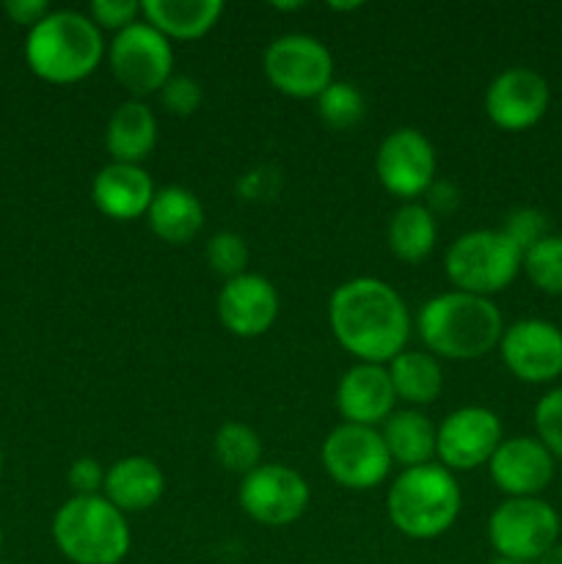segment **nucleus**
<instances>
[{
  "label": "nucleus",
  "instance_id": "obj_1",
  "mask_svg": "<svg viewBox=\"0 0 562 564\" xmlns=\"http://www.w3.org/2000/svg\"><path fill=\"white\" fill-rule=\"evenodd\" d=\"M328 323L342 350L358 364H389L408 350L411 312L400 292L372 275H358L334 290L328 301Z\"/></svg>",
  "mask_w": 562,
  "mask_h": 564
},
{
  "label": "nucleus",
  "instance_id": "obj_2",
  "mask_svg": "<svg viewBox=\"0 0 562 564\" xmlns=\"http://www.w3.org/2000/svg\"><path fill=\"white\" fill-rule=\"evenodd\" d=\"M417 330L435 358L474 361L499 347L505 319L490 297L450 290L422 303Z\"/></svg>",
  "mask_w": 562,
  "mask_h": 564
},
{
  "label": "nucleus",
  "instance_id": "obj_3",
  "mask_svg": "<svg viewBox=\"0 0 562 564\" xmlns=\"http://www.w3.org/2000/svg\"><path fill=\"white\" fill-rule=\"evenodd\" d=\"M108 44L102 31L83 11H50L28 31L25 61L31 72L55 86H69L91 77L102 64Z\"/></svg>",
  "mask_w": 562,
  "mask_h": 564
},
{
  "label": "nucleus",
  "instance_id": "obj_4",
  "mask_svg": "<svg viewBox=\"0 0 562 564\" xmlns=\"http://www.w3.org/2000/svg\"><path fill=\"white\" fill-rule=\"evenodd\" d=\"M463 510V494L455 474L439 463L406 468L386 496L389 521L402 538L435 540L455 527Z\"/></svg>",
  "mask_w": 562,
  "mask_h": 564
},
{
  "label": "nucleus",
  "instance_id": "obj_5",
  "mask_svg": "<svg viewBox=\"0 0 562 564\" xmlns=\"http://www.w3.org/2000/svg\"><path fill=\"white\" fill-rule=\"evenodd\" d=\"M55 549L72 564H121L132 532L125 512L105 496H72L53 518Z\"/></svg>",
  "mask_w": 562,
  "mask_h": 564
},
{
  "label": "nucleus",
  "instance_id": "obj_6",
  "mask_svg": "<svg viewBox=\"0 0 562 564\" xmlns=\"http://www.w3.org/2000/svg\"><path fill=\"white\" fill-rule=\"evenodd\" d=\"M523 253L501 229H472L444 253L446 279L468 295L494 297L518 279Z\"/></svg>",
  "mask_w": 562,
  "mask_h": 564
},
{
  "label": "nucleus",
  "instance_id": "obj_7",
  "mask_svg": "<svg viewBox=\"0 0 562 564\" xmlns=\"http://www.w3.org/2000/svg\"><path fill=\"white\" fill-rule=\"evenodd\" d=\"M496 560L534 564L560 543V516L549 501L505 499L488 518Z\"/></svg>",
  "mask_w": 562,
  "mask_h": 564
},
{
  "label": "nucleus",
  "instance_id": "obj_8",
  "mask_svg": "<svg viewBox=\"0 0 562 564\" xmlns=\"http://www.w3.org/2000/svg\"><path fill=\"white\" fill-rule=\"evenodd\" d=\"M105 58L119 86L132 94V99L160 94V88L174 75V47L163 33L143 20L114 33Z\"/></svg>",
  "mask_w": 562,
  "mask_h": 564
},
{
  "label": "nucleus",
  "instance_id": "obj_9",
  "mask_svg": "<svg viewBox=\"0 0 562 564\" xmlns=\"http://www.w3.org/2000/svg\"><path fill=\"white\" fill-rule=\"evenodd\" d=\"M270 86L292 99H317L334 83L331 50L309 33H284L262 55Z\"/></svg>",
  "mask_w": 562,
  "mask_h": 564
},
{
  "label": "nucleus",
  "instance_id": "obj_10",
  "mask_svg": "<svg viewBox=\"0 0 562 564\" xmlns=\"http://www.w3.org/2000/svg\"><path fill=\"white\" fill-rule=\"evenodd\" d=\"M320 463L325 474L347 490L378 488L391 471V457L380 430L347 422L325 435Z\"/></svg>",
  "mask_w": 562,
  "mask_h": 564
},
{
  "label": "nucleus",
  "instance_id": "obj_11",
  "mask_svg": "<svg viewBox=\"0 0 562 564\" xmlns=\"http://www.w3.org/2000/svg\"><path fill=\"white\" fill-rule=\"evenodd\" d=\"M242 512L259 527L281 529L303 518L312 501L306 477L281 463H262L246 474L237 490Z\"/></svg>",
  "mask_w": 562,
  "mask_h": 564
},
{
  "label": "nucleus",
  "instance_id": "obj_12",
  "mask_svg": "<svg viewBox=\"0 0 562 564\" xmlns=\"http://www.w3.org/2000/svg\"><path fill=\"white\" fill-rule=\"evenodd\" d=\"M501 441V419L490 408L463 405L435 427V457L452 474L474 471L488 466Z\"/></svg>",
  "mask_w": 562,
  "mask_h": 564
},
{
  "label": "nucleus",
  "instance_id": "obj_13",
  "mask_svg": "<svg viewBox=\"0 0 562 564\" xmlns=\"http://www.w3.org/2000/svg\"><path fill=\"white\" fill-rule=\"evenodd\" d=\"M435 169H439L435 147L417 127L391 130L375 154V174L383 191L406 202H413L430 191L435 182Z\"/></svg>",
  "mask_w": 562,
  "mask_h": 564
},
{
  "label": "nucleus",
  "instance_id": "obj_14",
  "mask_svg": "<svg viewBox=\"0 0 562 564\" xmlns=\"http://www.w3.org/2000/svg\"><path fill=\"white\" fill-rule=\"evenodd\" d=\"M499 356L507 372L529 386L554 383L562 375V330L540 317L507 325L499 341Z\"/></svg>",
  "mask_w": 562,
  "mask_h": 564
},
{
  "label": "nucleus",
  "instance_id": "obj_15",
  "mask_svg": "<svg viewBox=\"0 0 562 564\" xmlns=\"http://www.w3.org/2000/svg\"><path fill=\"white\" fill-rule=\"evenodd\" d=\"M549 83L529 66H510L485 88V113L505 132H523L538 124L549 110Z\"/></svg>",
  "mask_w": 562,
  "mask_h": 564
},
{
  "label": "nucleus",
  "instance_id": "obj_16",
  "mask_svg": "<svg viewBox=\"0 0 562 564\" xmlns=\"http://www.w3.org/2000/svg\"><path fill=\"white\" fill-rule=\"evenodd\" d=\"M220 325L237 339H257L268 334L281 312L273 281L259 273H242L224 281L215 303Z\"/></svg>",
  "mask_w": 562,
  "mask_h": 564
},
{
  "label": "nucleus",
  "instance_id": "obj_17",
  "mask_svg": "<svg viewBox=\"0 0 562 564\" xmlns=\"http://www.w3.org/2000/svg\"><path fill=\"white\" fill-rule=\"evenodd\" d=\"M556 460L534 435L505 438L488 463L490 482L507 499H538L551 485Z\"/></svg>",
  "mask_w": 562,
  "mask_h": 564
},
{
  "label": "nucleus",
  "instance_id": "obj_18",
  "mask_svg": "<svg viewBox=\"0 0 562 564\" xmlns=\"http://www.w3.org/2000/svg\"><path fill=\"white\" fill-rule=\"evenodd\" d=\"M397 394L389 369L380 364H356L336 386V411L347 424L378 427L395 413Z\"/></svg>",
  "mask_w": 562,
  "mask_h": 564
},
{
  "label": "nucleus",
  "instance_id": "obj_19",
  "mask_svg": "<svg viewBox=\"0 0 562 564\" xmlns=\"http://www.w3.org/2000/svg\"><path fill=\"white\" fill-rule=\"evenodd\" d=\"M154 193H158V187H154L152 176L143 165L114 163V160L105 169H99L91 182L94 207L110 220L147 218Z\"/></svg>",
  "mask_w": 562,
  "mask_h": 564
},
{
  "label": "nucleus",
  "instance_id": "obj_20",
  "mask_svg": "<svg viewBox=\"0 0 562 564\" xmlns=\"http://www.w3.org/2000/svg\"><path fill=\"white\" fill-rule=\"evenodd\" d=\"M165 494V474L152 457L130 455L116 460L105 471L102 496L125 516L147 512L163 499Z\"/></svg>",
  "mask_w": 562,
  "mask_h": 564
},
{
  "label": "nucleus",
  "instance_id": "obj_21",
  "mask_svg": "<svg viewBox=\"0 0 562 564\" xmlns=\"http://www.w3.org/2000/svg\"><path fill=\"white\" fill-rule=\"evenodd\" d=\"M158 147V119L143 99L116 105L105 124V149L114 163L141 165Z\"/></svg>",
  "mask_w": 562,
  "mask_h": 564
},
{
  "label": "nucleus",
  "instance_id": "obj_22",
  "mask_svg": "<svg viewBox=\"0 0 562 564\" xmlns=\"http://www.w3.org/2000/svg\"><path fill=\"white\" fill-rule=\"evenodd\" d=\"M220 0H141V20L169 42H196L224 17Z\"/></svg>",
  "mask_w": 562,
  "mask_h": 564
},
{
  "label": "nucleus",
  "instance_id": "obj_23",
  "mask_svg": "<svg viewBox=\"0 0 562 564\" xmlns=\"http://www.w3.org/2000/svg\"><path fill=\"white\" fill-rule=\"evenodd\" d=\"M149 229L169 246H185L202 231L204 207L193 191L182 185L160 187L147 213Z\"/></svg>",
  "mask_w": 562,
  "mask_h": 564
},
{
  "label": "nucleus",
  "instance_id": "obj_24",
  "mask_svg": "<svg viewBox=\"0 0 562 564\" xmlns=\"http://www.w3.org/2000/svg\"><path fill=\"white\" fill-rule=\"evenodd\" d=\"M380 435H383L391 463L402 466V471L428 466L435 460V424L419 408L391 413L380 424Z\"/></svg>",
  "mask_w": 562,
  "mask_h": 564
},
{
  "label": "nucleus",
  "instance_id": "obj_25",
  "mask_svg": "<svg viewBox=\"0 0 562 564\" xmlns=\"http://www.w3.org/2000/svg\"><path fill=\"white\" fill-rule=\"evenodd\" d=\"M435 240H439V220L424 204L406 202L395 209L386 229V242L400 262H424L433 253Z\"/></svg>",
  "mask_w": 562,
  "mask_h": 564
},
{
  "label": "nucleus",
  "instance_id": "obj_26",
  "mask_svg": "<svg viewBox=\"0 0 562 564\" xmlns=\"http://www.w3.org/2000/svg\"><path fill=\"white\" fill-rule=\"evenodd\" d=\"M389 378L395 386L397 400L408 402L411 408L430 405L441 397L444 389V369L441 361L428 350H402L389 361Z\"/></svg>",
  "mask_w": 562,
  "mask_h": 564
},
{
  "label": "nucleus",
  "instance_id": "obj_27",
  "mask_svg": "<svg viewBox=\"0 0 562 564\" xmlns=\"http://www.w3.org/2000/svg\"><path fill=\"white\" fill-rule=\"evenodd\" d=\"M215 460L231 474H251L262 466V438L257 430L246 422H224L215 430L213 438Z\"/></svg>",
  "mask_w": 562,
  "mask_h": 564
},
{
  "label": "nucleus",
  "instance_id": "obj_28",
  "mask_svg": "<svg viewBox=\"0 0 562 564\" xmlns=\"http://www.w3.org/2000/svg\"><path fill=\"white\" fill-rule=\"evenodd\" d=\"M314 102H317L320 119L331 130H353L367 113V99L361 88L345 80L331 83Z\"/></svg>",
  "mask_w": 562,
  "mask_h": 564
},
{
  "label": "nucleus",
  "instance_id": "obj_29",
  "mask_svg": "<svg viewBox=\"0 0 562 564\" xmlns=\"http://www.w3.org/2000/svg\"><path fill=\"white\" fill-rule=\"evenodd\" d=\"M521 273L545 295L562 297V235H549L529 248Z\"/></svg>",
  "mask_w": 562,
  "mask_h": 564
},
{
  "label": "nucleus",
  "instance_id": "obj_30",
  "mask_svg": "<svg viewBox=\"0 0 562 564\" xmlns=\"http://www.w3.org/2000/svg\"><path fill=\"white\" fill-rule=\"evenodd\" d=\"M204 259H207L209 270L224 275L226 281L248 273V246L237 231H218L209 237L204 246Z\"/></svg>",
  "mask_w": 562,
  "mask_h": 564
},
{
  "label": "nucleus",
  "instance_id": "obj_31",
  "mask_svg": "<svg viewBox=\"0 0 562 564\" xmlns=\"http://www.w3.org/2000/svg\"><path fill=\"white\" fill-rule=\"evenodd\" d=\"M534 438L562 463V386L545 391L534 405Z\"/></svg>",
  "mask_w": 562,
  "mask_h": 564
},
{
  "label": "nucleus",
  "instance_id": "obj_32",
  "mask_svg": "<svg viewBox=\"0 0 562 564\" xmlns=\"http://www.w3.org/2000/svg\"><path fill=\"white\" fill-rule=\"evenodd\" d=\"M518 248L521 253H527L529 248L538 246L543 237H549V215L540 213L534 207H516L510 215L505 218V224L499 226Z\"/></svg>",
  "mask_w": 562,
  "mask_h": 564
},
{
  "label": "nucleus",
  "instance_id": "obj_33",
  "mask_svg": "<svg viewBox=\"0 0 562 564\" xmlns=\"http://www.w3.org/2000/svg\"><path fill=\"white\" fill-rule=\"evenodd\" d=\"M158 97L160 105H163L171 116H180V119L196 113L204 102L202 86H198V80H193V77L187 75H171V80L160 88Z\"/></svg>",
  "mask_w": 562,
  "mask_h": 564
},
{
  "label": "nucleus",
  "instance_id": "obj_34",
  "mask_svg": "<svg viewBox=\"0 0 562 564\" xmlns=\"http://www.w3.org/2000/svg\"><path fill=\"white\" fill-rule=\"evenodd\" d=\"M86 14L102 33H119L141 20V3H136V0H97V3L88 6Z\"/></svg>",
  "mask_w": 562,
  "mask_h": 564
},
{
  "label": "nucleus",
  "instance_id": "obj_35",
  "mask_svg": "<svg viewBox=\"0 0 562 564\" xmlns=\"http://www.w3.org/2000/svg\"><path fill=\"white\" fill-rule=\"evenodd\" d=\"M66 482L75 490V496H102L105 468L99 466L97 457H77L69 466Z\"/></svg>",
  "mask_w": 562,
  "mask_h": 564
},
{
  "label": "nucleus",
  "instance_id": "obj_36",
  "mask_svg": "<svg viewBox=\"0 0 562 564\" xmlns=\"http://www.w3.org/2000/svg\"><path fill=\"white\" fill-rule=\"evenodd\" d=\"M3 11L11 17V22L25 25L28 31H31V28L39 25L53 9H50L44 0H9V3H3Z\"/></svg>",
  "mask_w": 562,
  "mask_h": 564
},
{
  "label": "nucleus",
  "instance_id": "obj_37",
  "mask_svg": "<svg viewBox=\"0 0 562 564\" xmlns=\"http://www.w3.org/2000/svg\"><path fill=\"white\" fill-rule=\"evenodd\" d=\"M424 196H428V204H424V207H428L435 218H439V215L455 213L457 204H461V191H457L452 182L444 180H435Z\"/></svg>",
  "mask_w": 562,
  "mask_h": 564
},
{
  "label": "nucleus",
  "instance_id": "obj_38",
  "mask_svg": "<svg viewBox=\"0 0 562 564\" xmlns=\"http://www.w3.org/2000/svg\"><path fill=\"white\" fill-rule=\"evenodd\" d=\"M534 564H562V543H556L554 549L543 556V560H538Z\"/></svg>",
  "mask_w": 562,
  "mask_h": 564
},
{
  "label": "nucleus",
  "instance_id": "obj_39",
  "mask_svg": "<svg viewBox=\"0 0 562 564\" xmlns=\"http://www.w3.org/2000/svg\"><path fill=\"white\" fill-rule=\"evenodd\" d=\"M331 9H336V11H353V9H361V3H331Z\"/></svg>",
  "mask_w": 562,
  "mask_h": 564
},
{
  "label": "nucleus",
  "instance_id": "obj_40",
  "mask_svg": "<svg viewBox=\"0 0 562 564\" xmlns=\"http://www.w3.org/2000/svg\"><path fill=\"white\" fill-rule=\"evenodd\" d=\"M273 9H279V11H295V9H303V3H273Z\"/></svg>",
  "mask_w": 562,
  "mask_h": 564
},
{
  "label": "nucleus",
  "instance_id": "obj_41",
  "mask_svg": "<svg viewBox=\"0 0 562 564\" xmlns=\"http://www.w3.org/2000/svg\"><path fill=\"white\" fill-rule=\"evenodd\" d=\"M490 564H521V562H507V560H494Z\"/></svg>",
  "mask_w": 562,
  "mask_h": 564
},
{
  "label": "nucleus",
  "instance_id": "obj_42",
  "mask_svg": "<svg viewBox=\"0 0 562 564\" xmlns=\"http://www.w3.org/2000/svg\"><path fill=\"white\" fill-rule=\"evenodd\" d=\"M0 549H3V527H0Z\"/></svg>",
  "mask_w": 562,
  "mask_h": 564
},
{
  "label": "nucleus",
  "instance_id": "obj_43",
  "mask_svg": "<svg viewBox=\"0 0 562 564\" xmlns=\"http://www.w3.org/2000/svg\"><path fill=\"white\" fill-rule=\"evenodd\" d=\"M0 471H3V452H0Z\"/></svg>",
  "mask_w": 562,
  "mask_h": 564
},
{
  "label": "nucleus",
  "instance_id": "obj_44",
  "mask_svg": "<svg viewBox=\"0 0 562 564\" xmlns=\"http://www.w3.org/2000/svg\"><path fill=\"white\" fill-rule=\"evenodd\" d=\"M0 564H11V562H0Z\"/></svg>",
  "mask_w": 562,
  "mask_h": 564
}]
</instances>
